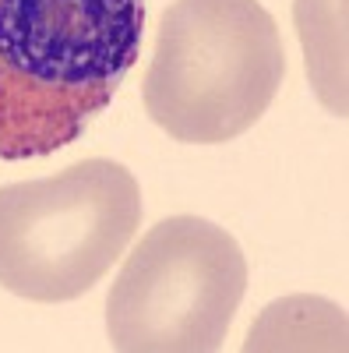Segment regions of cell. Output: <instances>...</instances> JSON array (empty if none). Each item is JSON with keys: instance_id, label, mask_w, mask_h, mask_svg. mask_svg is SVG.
I'll list each match as a JSON object with an SVG mask.
<instances>
[{"instance_id": "4", "label": "cell", "mask_w": 349, "mask_h": 353, "mask_svg": "<svg viewBox=\"0 0 349 353\" xmlns=\"http://www.w3.org/2000/svg\"><path fill=\"white\" fill-rule=\"evenodd\" d=\"M247 293V258L226 226L201 216L156 223L127 254L106 297L120 353H212Z\"/></svg>"}, {"instance_id": "2", "label": "cell", "mask_w": 349, "mask_h": 353, "mask_svg": "<svg viewBox=\"0 0 349 353\" xmlns=\"http://www.w3.org/2000/svg\"><path fill=\"white\" fill-rule=\"evenodd\" d=\"M286 78L275 18L257 0H173L145 74V110L184 145L251 131Z\"/></svg>"}, {"instance_id": "3", "label": "cell", "mask_w": 349, "mask_h": 353, "mask_svg": "<svg viewBox=\"0 0 349 353\" xmlns=\"http://www.w3.org/2000/svg\"><path fill=\"white\" fill-rule=\"evenodd\" d=\"M141 226V188L113 159H81L43 181L0 188V286L64 304L89 293Z\"/></svg>"}, {"instance_id": "5", "label": "cell", "mask_w": 349, "mask_h": 353, "mask_svg": "<svg viewBox=\"0 0 349 353\" xmlns=\"http://www.w3.org/2000/svg\"><path fill=\"white\" fill-rule=\"evenodd\" d=\"M293 18L317 99L346 117V0H297Z\"/></svg>"}, {"instance_id": "1", "label": "cell", "mask_w": 349, "mask_h": 353, "mask_svg": "<svg viewBox=\"0 0 349 353\" xmlns=\"http://www.w3.org/2000/svg\"><path fill=\"white\" fill-rule=\"evenodd\" d=\"M145 0H0V159L74 145L138 61Z\"/></svg>"}]
</instances>
